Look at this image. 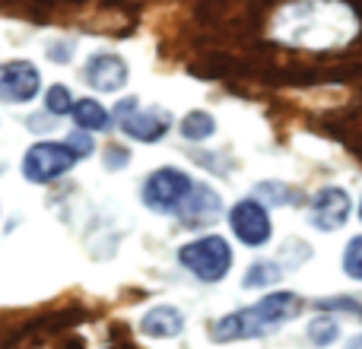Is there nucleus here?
Returning <instances> with one entry per match:
<instances>
[{"mask_svg":"<svg viewBox=\"0 0 362 349\" xmlns=\"http://www.w3.org/2000/svg\"><path fill=\"white\" fill-rule=\"evenodd\" d=\"M362 32L346 0H286L270 16V38L296 51H344Z\"/></svg>","mask_w":362,"mask_h":349,"instance_id":"obj_1","label":"nucleus"},{"mask_svg":"<svg viewBox=\"0 0 362 349\" xmlns=\"http://www.w3.org/2000/svg\"><path fill=\"white\" fill-rule=\"evenodd\" d=\"M299 312H302V299L296 292H289V289L270 292L261 302H255V305L223 314L213 324V340L216 343H238V340L267 337V333H274L286 321H293Z\"/></svg>","mask_w":362,"mask_h":349,"instance_id":"obj_2","label":"nucleus"},{"mask_svg":"<svg viewBox=\"0 0 362 349\" xmlns=\"http://www.w3.org/2000/svg\"><path fill=\"white\" fill-rule=\"evenodd\" d=\"M232 244L223 235H204L178 248V264L200 283H219L232 270Z\"/></svg>","mask_w":362,"mask_h":349,"instance_id":"obj_3","label":"nucleus"},{"mask_svg":"<svg viewBox=\"0 0 362 349\" xmlns=\"http://www.w3.org/2000/svg\"><path fill=\"white\" fill-rule=\"evenodd\" d=\"M194 181L187 172L172 169V165H163V169L150 172L140 187V200H144L146 210L153 213H178V206L187 200Z\"/></svg>","mask_w":362,"mask_h":349,"instance_id":"obj_4","label":"nucleus"},{"mask_svg":"<svg viewBox=\"0 0 362 349\" xmlns=\"http://www.w3.org/2000/svg\"><path fill=\"white\" fill-rule=\"evenodd\" d=\"M115 118L121 124V134L137 140V143H156L172 127V114L165 108H144L137 95L121 99L118 108H115Z\"/></svg>","mask_w":362,"mask_h":349,"instance_id":"obj_5","label":"nucleus"},{"mask_svg":"<svg viewBox=\"0 0 362 349\" xmlns=\"http://www.w3.org/2000/svg\"><path fill=\"white\" fill-rule=\"evenodd\" d=\"M80 159L74 156L67 143H51V140H42V143H32L23 156V178L32 181V184H51V181L64 178Z\"/></svg>","mask_w":362,"mask_h":349,"instance_id":"obj_6","label":"nucleus"},{"mask_svg":"<svg viewBox=\"0 0 362 349\" xmlns=\"http://www.w3.org/2000/svg\"><path fill=\"white\" fill-rule=\"evenodd\" d=\"M229 229L245 248H261L270 242L274 235V223H270V213L264 203H257L255 197L238 200L229 213Z\"/></svg>","mask_w":362,"mask_h":349,"instance_id":"obj_7","label":"nucleus"},{"mask_svg":"<svg viewBox=\"0 0 362 349\" xmlns=\"http://www.w3.org/2000/svg\"><path fill=\"white\" fill-rule=\"evenodd\" d=\"M42 93V73L32 61L0 64V102L4 105H25Z\"/></svg>","mask_w":362,"mask_h":349,"instance_id":"obj_8","label":"nucleus"},{"mask_svg":"<svg viewBox=\"0 0 362 349\" xmlns=\"http://www.w3.org/2000/svg\"><path fill=\"white\" fill-rule=\"evenodd\" d=\"M353 200L344 187H321L308 203V225L318 232H337L350 223Z\"/></svg>","mask_w":362,"mask_h":349,"instance_id":"obj_9","label":"nucleus"},{"mask_svg":"<svg viewBox=\"0 0 362 349\" xmlns=\"http://www.w3.org/2000/svg\"><path fill=\"white\" fill-rule=\"evenodd\" d=\"M127 61L115 51H95L86 57V67H83V80L95 89V93H121L127 86Z\"/></svg>","mask_w":362,"mask_h":349,"instance_id":"obj_10","label":"nucleus"},{"mask_svg":"<svg viewBox=\"0 0 362 349\" xmlns=\"http://www.w3.org/2000/svg\"><path fill=\"white\" fill-rule=\"evenodd\" d=\"M219 213H223V200H219V194L206 184H194L191 194H187V200L178 206L175 216L185 229H204V225H210Z\"/></svg>","mask_w":362,"mask_h":349,"instance_id":"obj_11","label":"nucleus"},{"mask_svg":"<svg viewBox=\"0 0 362 349\" xmlns=\"http://www.w3.org/2000/svg\"><path fill=\"white\" fill-rule=\"evenodd\" d=\"M140 331L150 340H172L185 331V314L172 305H156L140 318Z\"/></svg>","mask_w":362,"mask_h":349,"instance_id":"obj_12","label":"nucleus"},{"mask_svg":"<svg viewBox=\"0 0 362 349\" xmlns=\"http://www.w3.org/2000/svg\"><path fill=\"white\" fill-rule=\"evenodd\" d=\"M255 200L264 206H299V203H305L299 187L283 184V181H261V184L255 187Z\"/></svg>","mask_w":362,"mask_h":349,"instance_id":"obj_13","label":"nucleus"},{"mask_svg":"<svg viewBox=\"0 0 362 349\" xmlns=\"http://www.w3.org/2000/svg\"><path fill=\"white\" fill-rule=\"evenodd\" d=\"M70 114H74V124L80 127V131H86V134H93V131H108V127H112V114H108L95 99H80V102H74V112H70Z\"/></svg>","mask_w":362,"mask_h":349,"instance_id":"obj_14","label":"nucleus"},{"mask_svg":"<svg viewBox=\"0 0 362 349\" xmlns=\"http://www.w3.org/2000/svg\"><path fill=\"white\" fill-rule=\"evenodd\" d=\"M283 273H286V267L276 261H257L248 267V273L242 276V286L245 289H264V286H274V283L283 280Z\"/></svg>","mask_w":362,"mask_h":349,"instance_id":"obj_15","label":"nucleus"},{"mask_svg":"<svg viewBox=\"0 0 362 349\" xmlns=\"http://www.w3.org/2000/svg\"><path fill=\"white\" fill-rule=\"evenodd\" d=\"M213 134H216V118L210 112H187L181 118V137L191 140V143H200Z\"/></svg>","mask_w":362,"mask_h":349,"instance_id":"obj_16","label":"nucleus"},{"mask_svg":"<svg viewBox=\"0 0 362 349\" xmlns=\"http://www.w3.org/2000/svg\"><path fill=\"white\" fill-rule=\"evenodd\" d=\"M74 95H70V89L64 86V83H54V86L45 93V108H48V114L51 118H64V114H70L74 112Z\"/></svg>","mask_w":362,"mask_h":349,"instance_id":"obj_17","label":"nucleus"},{"mask_svg":"<svg viewBox=\"0 0 362 349\" xmlns=\"http://www.w3.org/2000/svg\"><path fill=\"white\" fill-rule=\"evenodd\" d=\"M337 337H340V327H337V321L334 318L321 314V318L308 321V340H312L315 346H331Z\"/></svg>","mask_w":362,"mask_h":349,"instance_id":"obj_18","label":"nucleus"},{"mask_svg":"<svg viewBox=\"0 0 362 349\" xmlns=\"http://www.w3.org/2000/svg\"><path fill=\"white\" fill-rule=\"evenodd\" d=\"M344 273L350 276V280L362 283V235L346 242V248H344Z\"/></svg>","mask_w":362,"mask_h":349,"instance_id":"obj_19","label":"nucleus"},{"mask_svg":"<svg viewBox=\"0 0 362 349\" xmlns=\"http://www.w3.org/2000/svg\"><path fill=\"white\" fill-rule=\"evenodd\" d=\"M315 308H321V312H344V314H353V318L362 321V302H359V299H350V295H334V299H321Z\"/></svg>","mask_w":362,"mask_h":349,"instance_id":"obj_20","label":"nucleus"},{"mask_svg":"<svg viewBox=\"0 0 362 349\" xmlns=\"http://www.w3.org/2000/svg\"><path fill=\"white\" fill-rule=\"evenodd\" d=\"M64 143H67L70 150H74V156H76V159H89V156L95 153V140H93V134L80 131V127H76L74 134H67V140H64Z\"/></svg>","mask_w":362,"mask_h":349,"instance_id":"obj_21","label":"nucleus"},{"mask_svg":"<svg viewBox=\"0 0 362 349\" xmlns=\"http://www.w3.org/2000/svg\"><path fill=\"white\" fill-rule=\"evenodd\" d=\"M70 54H74V42H54V45H48V57L54 64H67Z\"/></svg>","mask_w":362,"mask_h":349,"instance_id":"obj_22","label":"nucleus"},{"mask_svg":"<svg viewBox=\"0 0 362 349\" xmlns=\"http://www.w3.org/2000/svg\"><path fill=\"white\" fill-rule=\"evenodd\" d=\"M131 159V153L127 150H118V146H108L105 150V169H121V165Z\"/></svg>","mask_w":362,"mask_h":349,"instance_id":"obj_23","label":"nucleus"},{"mask_svg":"<svg viewBox=\"0 0 362 349\" xmlns=\"http://www.w3.org/2000/svg\"><path fill=\"white\" fill-rule=\"evenodd\" d=\"M346 349H362V333H359V337H353V340H350V346H346Z\"/></svg>","mask_w":362,"mask_h":349,"instance_id":"obj_24","label":"nucleus"},{"mask_svg":"<svg viewBox=\"0 0 362 349\" xmlns=\"http://www.w3.org/2000/svg\"><path fill=\"white\" fill-rule=\"evenodd\" d=\"M359 219H362V203H359Z\"/></svg>","mask_w":362,"mask_h":349,"instance_id":"obj_25","label":"nucleus"}]
</instances>
